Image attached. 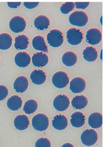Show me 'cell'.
Wrapping results in <instances>:
<instances>
[{
    "instance_id": "6da1fadb",
    "label": "cell",
    "mask_w": 105,
    "mask_h": 147,
    "mask_svg": "<svg viewBox=\"0 0 105 147\" xmlns=\"http://www.w3.org/2000/svg\"><path fill=\"white\" fill-rule=\"evenodd\" d=\"M32 124L35 130L40 131H44L46 130L49 126L48 117L42 113L37 114L33 117Z\"/></svg>"
},
{
    "instance_id": "7a4b0ae2",
    "label": "cell",
    "mask_w": 105,
    "mask_h": 147,
    "mask_svg": "<svg viewBox=\"0 0 105 147\" xmlns=\"http://www.w3.org/2000/svg\"><path fill=\"white\" fill-rule=\"evenodd\" d=\"M48 43L50 46L57 48L60 47L64 41V36L63 33L58 29H52L46 36Z\"/></svg>"
},
{
    "instance_id": "3957f363",
    "label": "cell",
    "mask_w": 105,
    "mask_h": 147,
    "mask_svg": "<svg viewBox=\"0 0 105 147\" xmlns=\"http://www.w3.org/2000/svg\"><path fill=\"white\" fill-rule=\"evenodd\" d=\"M69 21L73 25L83 26L88 22V16L84 11H75L69 16Z\"/></svg>"
},
{
    "instance_id": "277c9868",
    "label": "cell",
    "mask_w": 105,
    "mask_h": 147,
    "mask_svg": "<svg viewBox=\"0 0 105 147\" xmlns=\"http://www.w3.org/2000/svg\"><path fill=\"white\" fill-rule=\"evenodd\" d=\"M66 37L67 41L69 44L76 45L81 43L83 38V34L80 29L72 28L67 31Z\"/></svg>"
},
{
    "instance_id": "5b68a950",
    "label": "cell",
    "mask_w": 105,
    "mask_h": 147,
    "mask_svg": "<svg viewBox=\"0 0 105 147\" xmlns=\"http://www.w3.org/2000/svg\"><path fill=\"white\" fill-rule=\"evenodd\" d=\"M53 84L58 88L65 87L69 83V77L64 71H57L55 73L52 78Z\"/></svg>"
},
{
    "instance_id": "8992f818",
    "label": "cell",
    "mask_w": 105,
    "mask_h": 147,
    "mask_svg": "<svg viewBox=\"0 0 105 147\" xmlns=\"http://www.w3.org/2000/svg\"><path fill=\"white\" fill-rule=\"evenodd\" d=\"M98 133L94 129H85L81 134V142L86 146L94 145L98 140Z\"/></svg>"
},
{
    "instance_id": "52a82bcc",
    "label": "cell",
    "mask_w": 105,
    "mask_h": 147,
    "mask_svg": "<svg viewBox=\"0 0 105 147\" xmlns=\"http://www.w3.org/2000/svg\"><path fill=\"white\" fill-rule=\"evenodd\" d=\"M26 23L25 19L19 16L13 17L9 22L10 30L15 33L23 32L26 28Z\"/></svg>"
},
{
    "instance_id": "ba28073f",
    "label": "cell",
    "mask_w": 105,
    "mask_h": 147,
    "mask_svg": "<svg viewBox=\"0 0 105 147\" xmlns=\"http://www.w3.org/2000/svg\"><path fill=\"white\" fill-rule=\"evenodd\" d=\"M70 101L69 98L64 94H60L56 96L53 102L54 108L59 111L66 110L69 106Z\"/></svg>"
},
{
    "instance_id": "9c48e42d",
    "label": "cell",
    "mask_w": 105,
    "mask_h": 147,
    "mask_svg": "<svg viewBox=\"0 0 105 147\" xmlns=\"http://www.w3.org/2000/svg\"><path fill=\"white\" fill-rule=\"evenodd\" d=\"M86 41L91 45L99 44L102 40V33L97 28H91L86 32Z\"/></svg>"
},
{
    "instance_id": "30bf717a",
    "label": "cell",
    "mask_w": 105,
    "mask_h": 147,
    "mask_svg": "<svg viewBox=\"0 0 105 147\" xmlns=\"http://www.w3.org/2000/svg\"><path fill=\"white\" fill-rule=\"evenodd\" d=\"M86 83L85 80L80 77H76L72 79L69 83V88L73 93H80L85 88Z\"/></svg>"
},
{
    "instance_id": "8fae6325",
    "label": "cell",
    "mask_w": 105,
    "mask_h": 147,
    "mask_svg": "<svg viewBox=\"0 0 105 147\" xmlns=\"http://www.w3.org/2000/svg\"><path fill=\"white\" fill-rule=\"evenodd\" d=\"M49 61L48 55L44 52L34 53L32 57L33 64L37 67H43L45 66Z\"/></svg>"
},
{
    "instance_id": "7c38bea8",
    "label": "cell",
    "mask_w": 105,
    "mask_h": 147,
    "mask_svg": "<svg viewBox=\"0 0 105 147\" xmlns=\"http://www.w3.org/2000/svg\"><path fill=\"white\" fill-rule=\"evenodd\" d=\"M31 57L30 55L25 52H20L17 53L14 57L15 64L19 67H26L30 63Z\"/></svg>"
},
{
    "instance_id": "4fadbf2b",
    "label": "cell",
    "mask_w": 105,
    "mask_h": 147,
    "mask_svg": "<svg viewBox=\"0 0 105 147\" xmlns=\"http://www.w3.org/2000/svg\"><path fill=\"white\" fill-rule=\"evenodd\" d=\"M28 80L24 76H20L17 77L13 83V87L17 92L23 93L28 87Z\"/></svg>"
},
{
    "instance_id": "5bb4252c",
    "label": "cell",
    "mask_w": 105,
    "mask_h": 147,
    "mask_svg": "<svg viewBox=\"0 0 105 147\" xmlns=\"http://www.w3.org/2000/svg\"><path fill=\"white\" fill-rule=\"evenodd\" d=\"M29 125V120L26 115L20 114L15 117L14 119V125L19 130L26 129Z\"/></svg>"
},
{
    "instance_id": "9a60e30c",
    "label": "cell",
    "mask_w": 105,
    "mask_h": 147,
    "mask_svg": "<svg viewBox=\"0 0 105 147\" xmlns=\"http://www.w3.org/2000/svg\"><path fill=\"white\" fill-rule=\"evenodd\" d=\"M30 78L32 83L40 85L43 84L46 80V74L45 72L41 69L33 70L30 75Z\"/></svg>"
},
{
    "instance_id": "2e32d148",
    "label": "cell",
    "mask_w": 105,
    "mask_h": 147,
    "mask_svg": "<svg viewBox=\"0 0 105 147\" xmlns=\"http://www.w3.org/2000/svg\"><path fill=\"white\" fill-rule=\"evenodd\" d=\"M52 126L57 130H64L68 126V119L64 115H56L52 120Z\"/></svg>"
},
{
    "instance_id": "e0dca14e",
    "label": "cell",
    "mask_w": 105,
    "mask_h": 147,
    "mask_svg": "<svg viewBox=\"0 0 105 147\" xmlns=\"http://www.w3.org/2000/svg\"><path fill=\"white\" fill-rule=\"evenodd\" d=\"M50 24V21L48 17L44 15L37 16L34 21L35 28L39 30H44L46 29Z\"/></svg>"
},
{
    "instance_id": "ac0fdd59",
    "label": "cell",
    "mask_w": 105,
    "mask_h": 147,
    "mask_svg": "<svg viewBox=\"0 0 105 147\" xmlns=\"http://www.w3.org/2000/svg\"><path fill=\"white\" fill-rule=\"evenodd\" d=\"M70 121L72 126L75 127H80L85 123V117L82 113L76 111L71 115Z\"/></svg>"
},
{
    "instance_id": "d6986e66",
    "label": "cell",
    "mask_w": 105,
    "mask_h": 147,
    "mask_svg": "<svg viewBox=\"0 0 105 147\" xmlns=\"http://www.w3.org/2000/svg\"><path fill=\"white\" fill-rule=\"evenodd\" d=\"M32 45L36 50L40 51L44 53L48 52L44 38L41 36H36L33 38Z\"/></svg>"
},
{
    "instance_id": "ffe728a7",
    "label": "cell",
    "mask_w": 105,
    "mask_h": 147,
    "mask_svg": "<svg viewBox=\"0 0 105 147\" xmlns=\"http://www.w3.org/2000/svg\"><path fill=\"white\" fill-rule=\"evenodd\" d=\"M88 125L93 129L100 127L102 125V115L98 112L91 114L88 119Z\"/></svg>"
},
{
    "instance_id": "44dd1931",
    "label": "cell",
    "mask_w": 105,
    "mask_h": 147,
    "mask_svg": "<svg viewBox=\"0 0 105 147\" xmlns=\"http://www.w3.org/2000/svg\"><path fill=\"white\" fill-rule=\"evenodd\" d=\"M61 60L64 65L68 67H71L76 63L77 57L76 53L73 52L68 51L63 55Z\"/></svg>"
},
{
    "instance_id": "7402d4cb",
    "label": "cell",
    "mask_w": 105,
    "mask_h": 147,
    "mask_svg": "<svg viewBox=\"0 0 105 147\" xmlns=\"http://www.w3.org/2000/svg\"><path fill=\"white\" fill-rule=\"evenodd\" d=\"M7 107L12 111H16L20 109L22 105L21 98L18 95H13L7 101Z\"/></svg>"
},
{
    "instance_id": "603a6c76",
    "label": "cell",
    "mask_w": 105,
    "mask_h": 147,
    "mask_svg": "<svg viewBox=\"0 0 105 147\" xmlns=\"http://www.w3.org/2000/svg\"><path fill=\"white\" fill-rule=\"evenodd\" d=\"M29 38L25 34H20L15 38L14 47L17 50H23L28 48Z\"/></svg>"
},
{
    "instance_id": "cb8c5ba5",
    "label": "cell",
    "mask_w": 105,
    "mask_h": 147,
    "mask_svg": "<svg viewBox=\"0 0 105 147\" xmlns=\"http://www.w3.org/2000/svg\"><path fill=\"white\" fill-rule=\"evenodd\" d=\"M88 103L87 98L84 95H77L73 98L71 104L75 109H83Z\"/></svg>"
},
{
    "instance_id": "d4e9b609",
    "label": "cell",
    "mask_w": 105,
    "mask_h": 147,
    "mask_svg": "<svg viewBox=\"0 0 105 147\" xmlns=\"http://www.w3.org/2000/svg\"><path fill=\"white\" fill-rule=\"evenodd\" d=\"M83 56L86 61L92 62L96 60L98 52L95 48L93 47H87L83 51Z\"/></svg>"
},
{
    "instance_id": "484cf974",
    "label": "cell",
    "mask_w": 105,
    "mask_h": 147,
    "mask_svg": "<svg viewBox=\"0 0 105 147\" xmlns=\"http://www.w3.org/2000/svg\"><path fill=\"white\" fill-rule=\"evenodd\" d=\"M12 44L11 36L6 33L0 34V49L6 50L9 49Z\"/></svg>"
},
{
    "instance_id": "4316f807",
    "label": "cell",
    "mask_w": 105,
    "mask_h": 147,
    "mask_svg": "<svg viewBox=\"0 0 105 147\" xmlns=\"http://www.w3.org/2000/svg\"><path fill=\"white\" fill-rule=\"evenodd\" d=\"M37 102L34 99L28 100L24 104V111L27 114H31L34 113L37 109Z\"/></svg>"
},
{
    "instance_id": "83f0119b",
    "label": "cell",
    "mask_w": 105,
    "mask_h": 147,
    "mask_svg": "<svg viewBox=\"0 0 105 147\" xmlns=\"http://www.w3.org/2000/svg\"><path fill=\"white\" fill-rule=\"evenodd\" d=\"M75 7V3L73 2H68L63 3L60 7V11L63 14H68Z\"/></svg>"
},
{
    "instance_id": "f1b7e54d",
    "label": "cell",
    "mask_w": 105,
    "mask_h": 147,
    "mask_svg": "<svg viewBox=\"0 0 105 147\" xmlns=\"http://www.w3.org/2000/svg\"><path fill=\"white\" fill-rule=\"evenodd\" d=\"M50 141L46 138H40L35 143V147H50Z\"/></svg>"
},
{
    "instance_id": "f546056e",
    "label": "cell",
    "mask_w": 105,
    "mask_h": 147,
    "mask_svg": "<svg viewBox=\"0 0 105 147\" xmlns=\"http://www.w3.org/2000/svg\"><path fill=\"white\" fill-rule=\"evenodd\" d=\"M9 92L7 87L3 85H0V101L5 99L8 95Z\"/></svg>"
},
{
    "instance_id": "4dcf8cb0",
    "label": "cell",
    "mask_w": 105,
    "mask_h": 147,
    "mask_svg": "<svg viewBox=\"0 0 105 147\" xmlns=\"http://www.w3.org/2000/svg\"><path fill=\"white\" fill-rule=\"evenodd\" d=\"M90 2H76L75 3V6H76V7L77 9H84L86 7H88L89 5Z\"/></svg>"
},
{
    "instance_id": "1f68e13d",
    "label": "cell",
    "mask_w": 105,
    "mask_h": 147,
    "mask_svg": "<svg viewBox=\"0 0 105 147\" xmlns=\"http://www.w3.org/2000/svg\"><path fill=\"white\" fill-rule=\"evenodd\" d=\"M38 4H39V2H24V6L29 9H32L36 7V6H38Z\"/></svg>"
},
{
    "instance_id": "d6a6232c",
    "label": "cell",
    "mask_w": 105,
    "mask_h": 147,
    "mask_svg": "<svg viewBox=\"0 0 105 147\" xmlns=\"http://www.w3.org/2000/svg\"><path fill=\"white\" fill-rule=\"evenodd\" d=\"M21 5V2H7V6L10 8H17Z\"/></svg>"
},
{
    "instance_id": "836d02e7",
    "label": "cell",
    "mask_w": 105,
    "mask_h": 147,
    "mask_svg": "<svg viewBox=\"0 0 105 147\" xmlns=\"http://www.w3.org/2000/svg\"><path fill=\"white\" fill-rule=\"evenodd\" d=\"M61 147H74L73 145L70 143H65Z\"/></svg>"
}]
</instances>
